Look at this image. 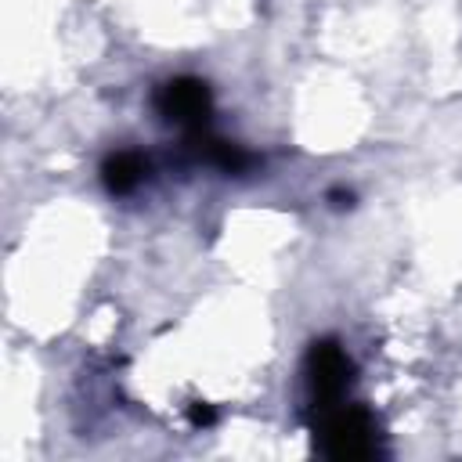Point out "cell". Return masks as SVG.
<instances>
[{
  "mask_svg": "<svg viewBox=\"0 0 462 462\" xmlns=\"http://www.w3.org/2000/svg\"><path fill=\"white\" fill-rule=\"evenodd\" d=\"M321 444L332 458H368L375 451V422L365 408L332 411L321 426Z\"/></svg>",
  "mask_w": 462,
  "mask_h": 462,
  "instance_id": "obj_1",
  "label": "cell"
},
{
  "mask_svg": "<svg viewBox=\"0 0 462 462\" xmlns=\"http://www.w3.org/2000/svg\"><path fill=\"white\" fill-rule=\"evenodd\" d=\"M307 379L310 390L321 404H332L343 397L346 383H350V361L336 343H314L310 357H307Z\"/></svg>",
  "mask_w": 462,
  "mask_h": 462,
  "instance_id": "obj_2",
  "label": "cell"
},
{
  "mask_svg": "<svg viewBox=\"0 0 462 462\" xmlns=\"http://www.w3.org/2000/svg\"><path fill=\"white\" fill-rule=\"evenodd\" d=\"M162 116L184 123V126H202L209 116V90L199 79H170L159 94Z\"/></svg>",
  "mask_w": 462,
  "mask_h": 462,
  "instance_id": "obj_3",
  "label": "cell"
},
{
  "mask_svg": "<svg viewBox=\"0 0 462 462\" xmlns=\"http://www.w3.org/2000/svg\"><path fill=\"white\" fill-rule=\"evenodd\" d=\"M141 177H144V162H141V155H134V152H119V155H112V159L105 162V184H108V191H116V195L134 191V188L141 184Z\"/></svg>",
  "mask_w": 462,
  "mask_h": 462,
  "instance_id": "obj_4",
  "label": "cell"
},
{
  "mask_svg": "<svg viewBox=\"0 0 462 462\" xmlns=\"http://www.w3.org/2000/svg\"><path fill=\"white\" fill-rule=\"evenodd\" d=\"M191 419H195L199 426H209V422H213V411H209V408H191Z\"/></svg>",
  "mask_w": 462,
  "mask_h": 462,
  "instance_id": "obj_5",
  "label": "cell"
}]
</instances>
